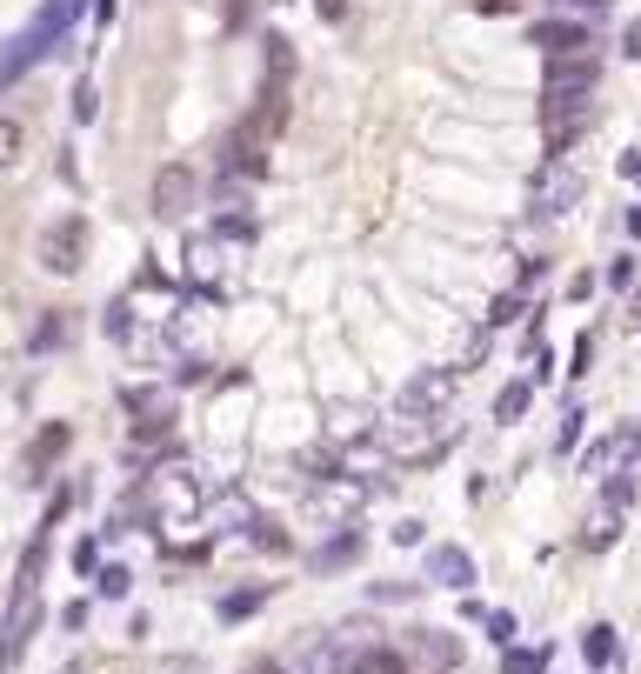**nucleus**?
I'll return each instance as SVG.
<instances>
[{
    "mask_svg": "<svg viewBox=\"0 0 641 674\" xmlns=\"http://www.w3.org/2000/svg\"><path fill=\"white\" fill-rule=\"evenodd\" d=\"M374 441H381L401 468H428V461H441V454L461 441V420H454V414H387L381 428H374Z\"/></svg>",
    "mask_w": 641,
    "mask_h": 674,
    "instance_id": "obj_1",
    "label": "nucleus"
},
{
    "mask_svg": "<svg viewBox=\"0 0 641 674\" xmlns=\"http://www.w3.org/2000/svg\"><path fill=\"white\" fill-rule=\"evenodd\" d=\"M234 261H240V247L221 240L214 227H207V234H188V247H181V281L201 288V294H227V268H234Z\"/></svg>",
    "mask_w": 641,
    "mask_h": 674,
    "instance_id": "obj_2",
    "label": "nucleus"
},
{
    "mask_svg": "<svg viewBox=\"0 0 641 674\" xmlns=\"http://www.w3.org/2000/svg\"><path fill=\"white\" fill-rule=\"evenodd\" d=\"M641 468V420H615L601 441L582 448V474L588 481H608V474H634Z\"/></svg>",
    "mask_w": 641,
    "mask_h": 674,
    "instance_id": "obj_3",
    "label": "nucleus"
},
{
    "mask_svg": "<svg viewBox=\"0 0 641 674\" xmlns=\"http://www.w3.org/2000/svg\"><path fill=\"white\" fill-rule=\"evenodd\" d=\"M88 240H94L88 214H60V221L41 234V268L60 274V281H74L80 268H88Z\"/></svg>",
    "mask_w": 641,
    "mask_h": 674,
    "instance_id": "obj_4",
    "label": "nucleus"
},
{
    "mask_svg": "<svg viewBox=\"0 0 641 674\" xmlns=\"http://www.w3.org/2000/svg\"><path fill=\"white\" fill-rule=\"evenodd\" d=\"M374 501V481H361V474H341V481H320V487H307V515L314 521H328V535L335 528H355V515Z\"/></svg>",
    "mask_w": 641,
    "mask_h": 674,
    "instance_id": "obj_5",
    "label": "nucleus"
},
{
    "mask_svg": "<svg viewBox=\"0 0 641 674\" xmlns=\"http://www.w3.org/2000/svg\"><path fill=\"white\" fill-rule=\"evenodd\" d=\"M582 194H588L582 167H575V160H548L541 175H535V188H528V207H535L541 221H561L569 207H582Z\"/></svg>",
    "mask_w": 641,
    "mask_h": 674,
    "instance_id": "obj_6",
    "label": "nucleus"
},
{
    "mask_svg": "<svg viewBox=\"0 0 641 674\" xmlns=\"http://www.w3.org/2000/svg\"><path fill=\"white\" fill-rule=\"evenodd\" d=\"M454 387H461V368H421L415 381H401L394 414H454Z\"/></svg>",
    "mask_w": 641,
    "mask_h": 674,
    "instance_id": "obj_7",
    "label": "nucleus"
},
{
    "mask_svg": "<svg viewBox=\"0 0 641 674\" xmlns=\"http://www.w3.org/2000/svg\"><path fill=\"white\" fill-rule=\"evenodd\" d=\"M528 41L548 54V60H588L595 54V27L588 21H569V14H554V21H535Z\"/></svg>",
    "mask_w": 641,
    "mask_h": 674,
    "instance_id": "obj_8",
    "label": "nucleus"
},
{
    "mask_svg": "<svg viewBox=\"0 0 641 674\" xmlns=\"http://www.w3.org/2000/svg\"><path fill=\"white\" fill-rule=\"evenodd\" d=\"M421 581H428V587H454V595H468V587L481 581V568H474V554H468V548L435 541V548H428V561H421Z\"/></svg>",
    "mask_w": 641,
    "mask_h": 674,
    "instance_id": "obj_9",
    "label": "nucleus"
},
{
    "mask_svg": "<svg viewBox=\"0 0 641 674\" xmlns=\"http://www.w3.org/2000/svg\"><path fill=\"white\" fill-rule=\"evenodd\" d=\"M147 201H154V214H160V221H188V207L201 201V181H194V167H181V160H175V167H160V175H154V194H147Z\"/></svg>",
    "mask_w": 641,
    "mask_h": 674,
    "instance_id": "obj_10",
    "label": "nucleus"
},
{
    "mask_svg": "<svg viewBox=\"0 0 641 674\" xmlns=\"http://www.w3.org/2000/svg\"><path fill=\"white\" fill-rule=\"evenodd\" d=\"M401 654H408V667L421 661V667H435V674L461 667V641L441 634V628H408V634H401Z\"/></svg>",
    "mask_w": 641,
    "mask_h": 674,
    "instance_id": "obj_11",
    "label": "nucleus"
},
{
    "mask_svg": "<svg viewBox=\"0 0 641 674\" xmlns=\"http://www.w3.org/2000/svg\"><path fill=\"white\" fill-rule=\"evenodd\" d=\"M175 381H127L121 387V407H127V420H175Z\"/></svg>",
    "mask_w": 641,
    "mask_h": 674,
    "instance_id": "obj_12",
    "label": "nucleus"
},
{
    "mask_svg": "<svg viewBox=\"0 0 641 674\" xmlns=\"http://www.w3.org/2000/svg\"><path fill=\"white\" fill-rule=\"evenodd\" d=\"M67 448H74V428H67V420H47V428L27 441V481L41 487V481H47V474L67 461Z\"/></svg>",
    "mask_w": 641,
    "mask_h": 674,
    "instance_id": "obj_13",
    "label": "nucleus"
},
{
    "mask_svg": "<svg viewBox=\"0 0 641 674\" xmlns=\"http://www.w3.org/2000/svg\"><path fill=\"white\" fill-rule=\"evenodd\" d=\"M121 355L134 361V368H181V348H175V334H160V327H134L127 341H121Z\"/></svg>",
    "mask_w": 641,
    "mask_h": 674,
    "instance_id": "obj_14",
    "label": "nucleus"
},
{
    "mask_svg": "<svg viewBox=\"0 0 641 674\" xmlns=\"http://www.w3.org/2000/svg\"><path fill=\"white\" fill-rule=\"evenodd\" d=\"M361 554H368V535H361V521H355V528H335L328 541H320V548L307 554V568H314V574H341V568H355Z\"/></svg>",
    "mask_w": 641,
    "mask_h": 674,
    "instance_id": "obj_15",
    "label": "nucleus"
},
{
    "mask_svg": "<svg viewBox=\"0 0 641 674\" xmlns=\"http://www.w3.org/2000/svg\"><path fill=\"white\" fill-rule=\"evenodd\" d=\"M88 8H94V0H41V14L27 21V34L54 47V41H67V34L80 27V14H88Z\"/></svg>",
    "mask_w": 641,
    "mask_h": 674,
    "instance_id": "obj_16",
    "label": "nucleus"
},
{
    "mask_svg": "<svg viewBox=\"0 0 641 674\" xmlns=\"http://www.w3.org/2000/svg\"><path fill=\"white\" fill-rule=\"evenodd\" d=\"M374 428H381V420H374V407H361V401H335V407H328V441H335V448L374 441Z\"/></svg>",
    "mask_w": 641,
    "mask_h": 674,
    "instance_id": "obj_17",
    "label": "nucleus"
},
{
    "mask_svg": "<svg viewBox=\"0 0 641 674\" xmlns=\"http://www.w3.org/2000/svg\"><path fill=\"white\" fill-rule=\"evenodd\" d=\"M47 54H54V47H47V41H34V34L21 27V34H14L8 47H0V88H14V80H21L27 67H41Z\"/></svg>",
    "mask_w": 641,
    "mask_h": 674,
    "instance_id": "obj_18",
    "label": "nucleus"
},
{
    "mask_svg": "<svg viewBox=\"0 0 641 674\" xmlns=\"http://www.w3.org/2000/svg\"><path fill=\"white\" fill-rule=\"evenodd\" d=\"M348 654H355V641H314L307 654H294L288 661V674H348Z\"/></svg>",
    "mask_w": 641,
    "mask_h": 674,
    "instance_id": "obj_19",
    "label": "nucleus"
},
{
    "mask_svg": "<svg viewBox=\"0 0 641 674\" xmlns=\"http://www.w3.org/2000/svg\"><path fill=\"white\" fill-rule=\"evenodd\" d=\"M582 661H588L595 674L621 667V634H615V621H588V628H582Z\"/></svg>",
    "mask_w": 641,
    "mask_h": 674,
    "instance_id": "obj_20",
    "label": "nucleus"
},
{
    "mask_svg": "<svg viewBox=\"0 0 641 674\" xmlns=\"http://www.w3.org/2000/svg\"><path fill=\"white\" fill-rule=\"evenodd\" d=\"M294 468L320 487V481H341V474H348V454H341L335 441H314V448H301V454H294Z\"/></svg>",
    "mask_w": 641,
    "mask_h": 674,
    "instance_id": "obj_21",
    "label": "nucleus"
},
{
    "mask_svg": "<svg viewBox=\"0 0 641 674\" xmlns=\"http://www.w3.org/2000/svg\"><path fill=\"white\" fill-rule=\"evenodd\" d=\"M261 47H268V80H261V94H274V101H288V74H294V41H281V34H268Z\"/></svg>",
    "mask_w": 641,
    "mask_h": 674,
    "instance_id": "obj_22",
    "label": "nucleus"
},
{
    "mask_svg": "<svg viewBox=\"0 0 641 674\" xmlns=\"http://www.w3.org/2000/svg\"><path fill=\"white\" fill-rule=\"evenodd\" d=\"M268 608V587H227V595L214 602V615L234 628V621H248V615H261Z\"/></svg>",
    "mask_w": 641,
    "mask_h": 674,
    "instance_id": "obj_23",
    "label": "nucleus"
},
{
    "mask_svg": "<svg viewBox=\"0 0 641 674\" xmlns=\"http://www.w3.org/2000/svg\"><path fill=\"white\" fill-rule=\"evenodd\" d=\"M67 334H74V321H67V307H47V314H41V327L27 334V355H54V348L67 341Z\"/></svg>",
    "mask_w": 641,
    "mask_h": 674,
    "instance_id": "obj_24",
    "label": "nucleus"
},
{
    "mask_svg": "<svg viewBox=\"0 0 641 674\" xmlns=\"http://www.w3.org/2000/svg\"><path fill=\"white\" fill-rule=\"evenodd\" d=\"M615 541H621V515H615V508H595V515L582 521V548H588V554H608Z\"/></svg>",
    "mask_w": 641,
    "mask_h": 674,
    "instance_id": "obj_25",
    "label": "nucleus"
},
{
    "mask_svg": "<svg viewBox=\"0 0 641 674\" xmlns=\"http://www.w3.org/2000/svg\"><path fill=\"white\" fill-rule=\"evenodd\" d=\"M528 407H535V381H508V387L495 394V420H502V428H515Z\"/></svg>",
    "mask_w": 641,
    "mask_h": 674,
    "instance_id": "obj_26",
    "label": "nucleus"
},
{
    "mask_svg": "<svg viewBox=\"0 0 641 674\" xmlns=\"http://www.w3.org/2000/svg\"><path fill=\"white\" fill-rule=\"evenodd\" d=\"M248 541H255L261 554H294V535H288L274 515H255V521H248Z\"/></svg>",
    "mask_w": 641,
    "mask_h": 674,
    "instance_id": "obj_27",
    "label": "nucleus"
},
{
    "mask_svg": "<svg viewBox=\"0 0 641 674\" xmlns=\"http://www.w3.org/2000/svg\"><path fill=\"white\" fill-rule=\"evenodd\" d=\"M521 314H528V294H521V288H508V294H495V301H488V314H481V327L495 334V327H515Z\"/></svg>",
    "mask_w": 641,
    "mask_h": 674,
    "instance_id": "obj_28",
    "label": "nucleus"
},
{
    "mask_svg": "<svg viewBox=\"0 0 641 674\" xmlns=\"http://www.w3.org/2000/svg\"><path fill=\"white\" fill-rule=\"evenodd\" d=\"M582 401H561V420H554V454H575L582 448Z\"/></svg>",
    "mask_w": 641,
    "mask_h": 674,
    "instance_id": "obj_29",
    "label": "nucleus"
},
{
    "mask_svg": "<svg viewBox=\"0 0 641 674\" xmlns=\"http://www.w3.org/2000/svg\"><path fill=\"white\" fill-rule=\"evenodd\" d=\"M634 494H641V481H634V474H608V481H601V508L628 515V508H634Z\"/></svg>",
    "mask_w": 641,
    "mask_h": 674,
    "instance_id": "obj_30",
    "label": "nucleus"
},
{
    "mask_svg": "<svg viewBox=\"0 0 641 674\" xmlns=\"http://www.w3.org/2000/svg\"><path fill=\"white\" fill-rule=\"evenodd\" d=\"M94 587L108 602H127L134 595V568H121V561H101V574H94Z\"/></svg>",
    "mask_w": 641,
    "mask_h": 674,
    "instance_id": "obj_31",
    "label": "nucleus"
},
{
    "mask_svg": "<svg viewBox=\"0 0 641 674\" xmlns=\"http://www.w3.org/2000/svg\"><path fill=\"white\" fill-rule=\"evenodd\" d=\"M21 154H27V127H21L14 114H0V175H8Z\"/></svg>",
    "mask_w": 641,
    "mask_h": 674,
    "instance_id": "obj_32",
    "label": "nucleus"
},
{
    "mask_svg": "<svg viewBox=\"0 0 641 674\" xmlns=\"http://www.w3.org/2000/svg\"><path fill=\"white\" fill-rule=\"evenodd\" d=\"M502 674H548V648H502Z\"/></svg>",
    "mask_w": 641,
    "mask_h": 674,
    "instance_id": "obj_33",
    "label": "nucleus"
},
{
    "mask_svg": "<svg viewBox=\"0 0 641 674\" xmlns=\"http://www.w3.org/2000/svg\"><path fill=\"white\" fill-rule=\"evenodd\" d=\"M41 568H47V528L27 541V554H21V581H14V587H41Z\"/></svg>",
    "mask_w": 641,
    "mask_h": 674,
    "instance_id": "obj_34",
    "label": "nucleus"
},
{
    "mask_svg": "<svg viewBox=\"0 0 641 674\" xmlns=\"http://www.w3.org/2000/svg\"><path fill=\"white\" fill-rule=\"evenodd\" d=\"M481 628H488V641H495V648H515V634H521V621H515L508 608H488V621H481Z\"/></svg>",
    "mask_w": 641,
    "mask_h": 674,
    "instance_id": "obj_35",
    "label": "nucleus"
},
{
    "mask_svg": "<svg viewBox=\"0 0 641 674\" xmlns=\"http://www.w3.org/2000/svg\"><path fill=\"white\" fill-rule=\"evenodd\" d=\"M67 561H74V574H101V535H80Z\"/></svg>",
    "mask_w": 641,
    "mask_h": 674,
    "instance_id": "obj_36",
    "label": "nucleus"
},
{
    "mask_svg": "<svg viewBox=\"0 0 641 674\" xmlns=\"http://www.w3.org/2000/svg\"><path fill=\"white\" fill-rule=\"evenodd\" d=\"M428 581H374V602H421Z\"/></svg>",
    "mask_w": 641,
    "mask_h": 674,
    "instance_id": "obj_37",
    "label": "nucleus"
},
{
    "mask_svg": "<svg viewBox=\"0 0 641 674\" xmlns=\"http://www.w3.org/2000/svg\"><path fill=\"white\" fill-rule=\"evenodd\" d=\"M601 288H615V294H628V288H634V255H615V261L601 268Z\"/></svg>",
    "mask_w": 641,
    "mask_h": 674,
    "instance_id": "obj_38",
    "label": "nucleus"
},
{
    "mask_svg": "<svg viewBox=\"0 0 641 674\" xmlns=\"http://www.w3.org/2000/svg\"><path fill=\"white\" fill-rule=\"evenodd\" d=\"M207 368H214V361H201V355H181V368H175L168 381H175V387H201V381H207Z\"/></svg>",
    "mask_w": 641,
    "mask_h": 674,
    "instance_id": "obj_39",
    "label": "nucleus"
},
{
    "mask_svg": "<svg viewBox=\"0 0 641 674\" xmlns=\"http://www.w3.org/2000/svg\"><path fill=\"white\" fill-rule=\"evenodd\" d=\"M214 201H221L227 214H234V207H248V175H227V181L214 188Z\"/></svg>",
    "mask_w": 641,
    "mask_h": 674,
    "instance_id": "obj_40",
    "label": "nucleus"
},
{
    "mask_svg": "<svg viewBox=\"0 0 641 674\" xmlns=\"http://www.w3.org/2000/svg\"><path fill=\"white\" fill-rule=\"evenodd\" d=\"M67 108H74V121H80V127H88V121L101 114V94L88 88V80H80V88H74V101H67Z\"/></svg>",
    "mask_w": 641,
    "mask_h": 674,
    "instance_id": "obj_41",
    "label": "nucleus"
},
{
    "mask_svg": "<svg viewBox=\"0 0 641 674\" xmlns=\"http://www.w3.org/2000/svg\"><path fill=\"white\" fill-rule=\"evenodd\" d=\"M554 8L569 14V21H595V14H608V8H615V0H554Z\"/></svg>",
    "mask_w": 641,
    "mask_h": 674,
    "instance_id": "obj_42",
    "label": "nucleus"
},
{
    "mask_svg": "<svg viewBox=\"0 0 641 674\" xmlns=\"http://www.w3.org/2000/svg\"><path fill=\"white\" fill-rule=\"evenodd\" d=\"M387 541H394V548H421V541H428V528L408 515V521H394V528H387Z\"/></svg>",
    "mask_w": 641,
    "mask_h": 674,
    "instance_id": "obj_43",
    "label": "nucleus"
},
{
    "mask_svg": "<svg viewBox=\"0 0 641 674\" xmlns=\"http://www.w3.org/2000/svg\"><path fill=\"white\" fill-rule=\"evenodd\" d=\"M588 361H595V334H575V348H569V374L582 381V374H588Z\"/></svg>",
    "mask_w": 641,
    "mask_h": 674,
    "instance_id": "obj_44",
    "label": "nucleus"
},
{
    "mask_svg": "<svg viewBox=\"0 0 641 674\" xmlns=\"http://www.w3.org/2000/svg\"><path fill=\"white\" fill-rule=\"evenodd\" d=\"M88 615H94V608H88V595H80V602H67V608H60V628H67V634H80V628H88Z\"/></svg>",
    "mask_w": 641,
    "mask_h": 674,
    "instance_id": "obj_45",
    "label": "nucleus"
},
{
    "mask_svg": "<svg viewBox=\"0 0 641 674\" xmlns=\"http://www.w3.org/2000/svg\"><path fill=\"white\" fill-rule=\"evenodd\" d=\"M621 54H628V60H641V14L621 27Z\"/></svg>",
    "mask_w": 641,
    "mask_h": 674,
    "instance_id": "obj_46",
    "label": "nucleus"
},
{
    "mask_svg": "<svg viewBox=\"0 0 641 674\" xmlns=\"http://www.w3.org/2000/svg\"><path fill=\"white\" fill-rule=\"evenodd\" d=\"M595 288H601V274H575V281H569V294H575V301H588Z\"/></svg>",
    "mask_w": 641,
    "mask_h": 674,
    "instance_id": "obj_47",
    "label": "nucleus"
},
{
    "mask_svg": "<svg viewBox=\"0 0 641 674\" xmlns=\"http://www.w3.org/2000/svg\"><path fill=\"white\" fill-rule=\"evenodd\" d=\"M615 167H621V175H628V181H641V147H628V154H621Z\"/></svg>",
    "mask_w": 641,
    "mask_h": 674,
    "instance_id": "obj_48",
    "label": "nucleus"
},
{
    "mask_svg": "<svg viewBox=\"0 0 641 674\" xmlns=\"http://www.w3.org/2000/svg\"><path fill=\"white\" fill-rule=\"evenodd\" d=\"M521 0H481V14H515Z\"/></svg>",
    "mask_w": 641,
    "mask_h": 674,
    "instance_id": "obj_49",
    "label": "nucleus"
},
{
    "mask_svg": "<svg viewBox=\"0 0 641 674\" xmlns=\"http://www.w3.org/2000/svg\"><path fill=\"white\" fill-rule=\"evenodd\" d=\"M341 8H348V0H320V21H341Z\"/></svg>",
    "mask_w": 641,
    "mask_h": 674,
    "instance_id": "obj_50",
    "label": "nucleus"
},
{
    "mask_svg": "<svg viewBox=\"0 0 641 674\" xmlns=\"http://www.w3.org/2000/svg\"><path fill=\"white\" fill-rule=\"evenodd\" d=\"M628 234H634V240H641V201H634V207H628Z\"/></svg>",
    "mask_w": 641,
    "mask_h": 674,
    "instance_id": "obj_51",
    "label": "nucleus"
},
{
    "mask_svg": "<svg viewBox=\"0 0 641 674\" xmlns=\"http://www.w3.org/2000/svg\"><path fill=\"white\" fill-rule=\"evenodd\" d=\"M8 667H14V661H8V654H0V674H8Z\"/></svg>",
    "mask_w": 641,
    "mask_h": 674,
    "instance_id": "obj_52",
    "label": "nucleus"
}]
</instances>
